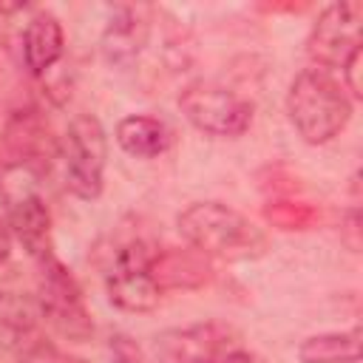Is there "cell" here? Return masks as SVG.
<instances>
[{
	"label": "cell",
	"mask_w": 363,
	"mask_h": 363,
	"mask_svg": "<svg viewBox=\"0 0 363 363\" xmlns=\"http://www.w3.org/2000/svg\"><path fill=\"white\" fill-rule=\"evenodd\" d=\"M182 238L204 258L218 261H255L267 252L269 241L258 224L221 201H196L176 218Z\"/></svg>",
	"instance_id": "6da1fadb"
},
{
	"label": "cell",
	"mask_w": 363,
	"mask_h": 363,
	"mask_svg": "<svg viewBox=\"0 0 363 363\" xmlns=\"http://www.w3.org/2000/svg\"><path fill=\"white\" fill-rule=\"evenodd\" d=\"M286 113L306 145H326L349 125L352 99L326 68H303L286 91Z\"/></svg>",
	"instance_id": "7a4b0ae2"
},
{
	"label": "cell",
	"mask_w": 363,
	"mask_h": 363,
	"mask_svg": "<svg viewBox=\"0 0 363 363\" xmlns=\"http://www.w3.org/2000/svg\"><path fill=\"white\" fill-rule=\"evenodd\" d=\"M159 363H252L244 335L224 320H199L164 329L153 340Z\"/></svg>",
	"instance_id": "3957f363"
},
{
	"label": "cell",
	"mask_w": 363,
	"mask_h": 363,
	"mask_svg": "<svg viewBox=\"0 0 363 363\" xmlns=\"http://www.w3.org/2000/svg\"><path fill=\"white\" fill-rule=\"evenodd\" d=\"M0 199L6 207L9 230L17 235V241L28 250L34 261L54 252L51 247V213L45 204V196L37 184V176L31 167L9 164L0 173Z\"/></svg>",
	"instance_id": "277c9868"
},
{
	"label": "cell",
	"mask_w": 363,
	"mask_h": 363,
	"mask_svg": "<svg viewBox=\"0 0 363 363\" xmlns=\"http://www.w3.org/2000/svg\"><path fill=\"white\" fill-rule=\"evenodd\" d=\"M60 159H62L65 187L82 201L99 199L105 184L108 136L94 113H77L68 122L60 142Z\"/></svg>",
	"instance_id": "5b68a950"
},
{
	"label": "cell",
	"mask_w": 363,
	"mask_h": 363,
	"mask_svg": "<svg viewBox=\"0 0 363 363\" xmlns=\"http://www.w3.org/2000/svg\"><path fill=\"white\" fill-rule=\"evenodd\" d=\"M37 301L43 318L65 337L85 340L94 332L91 312L71 269L51 252L37 261Z\"/></svg>",
	"instance_id": "8992f818"
},
{
	"label": "cell",
	"mask_w": 363,
	"mask_h": 363,
	"mask_svg": "<svg viewBox=\"0 0 363 363\" xmlns=\"http://www.w3.org/2000/svg\"><path fill=\"white\" fill-rule=\"evenodd\" d=\"M179 108L196 130L216 139L241 136L252 122V105L241 94L204 79L190 82L179 94Z\"/></svg>",
	"instance_id": "52a82bcc"
},
{
	"label": "cell",
	"mask_w": 363,
	"mask_h": 363,
	"mask_svg": "<svg viewBox=\"0 0 363 363\" xmlns=\"http://www.w3.org/2000/svg\"><path fill=\"white\" fill-rule=\"evenodd\" d=\"M153 258L156 250L139 238L116 247L105 269V289L113 306L125 312H150L159 306L162 286L153 278Z\"/></svg>",
	"instance_id": "ba28073f"
},
{
	"label": "cell",
	"mask_w": 363,
	"mask_h": 363,
	"mask_svg": "<svg viewBox=\"0 0 363 363\" xmlns=\"http://www.w3.org/2000/svg\"><path fill=\"white\" fill-rule=\"evenodd\" d=\"M360 31H363V3L360 0L332 3L315 20V26L309 31V40H306V51L326 71L329 68H343V62L357 48H363L360 45Z\"/></svg>",
	"instance_id": "9c48e42d"
},
{
	"label": "cell",
	"mask_w": 363,
	"mask_h": 363,
	"mask_svg": "<svg viewBox=\"0 0 363 363\" xmlns=\"http://www.w3.org/2000/svg\"><path fill=\"white\" fill-rule=\"evenodd\" d=\"M150 37L145 6H119L102 31V54L111 65H130Z\"/></svg>",
	"instance_id": "30bf717a"
},
{
	"label": "cell",
	"mask_w": 363,
	"mask_h": 363,
	"mask_svg": "<svg viewBox=\"0 0 363 363\" xmlns=\"http://www.w3.org/2000/svg\"><path fill=\"white\" fill-rule=\"evenodd\" d=\"M65 51V34L51 11H37L23 31V60L34 77L51 71Z\"/></svg>",
	"instance_id": "8fae6325"
},
{
	"label": "cell",
	"mask_w": 363,
	"mask_h": 363,
	"mask_svg": "<svg viewBox=\"0 0 363 363\" xmlns=\"http://www.w3.org/2000/svg\"><path fill=\"white\" fill-rule=\"evenodd\" d=\"M173 142L170 128L147 113H130L116 122V145L136 159H156Z\"/></svg>",
	"instance_id": "7c38bea8"
},
{
	"label": "cell",
	"mask_w": 363,
	"mask_h": 363,
	"mask_svg": "<svg viewBox=\"0 0 363 363\" xmlns=\"http://www.w3.org/2000/svg\"><path fill=\"white\" fill-rule=\"evenodd\" d=\"M301 363H357L360 360V329L312 335L298 346Z\"/></svg>",
	"instance_id": "4fadbf2b"
},
{
	"label": "cell",
	"mask_w": 363,
	"mask_h": 363,
	"mask_svg": "<svg viewBox=\"0 0 363 363\" xmlns=\"http://www.w3.org/2000/svg\"><path fill=\"white\" fill-rule=\"evenodd\" d=\"M111 352H113V357L119 363H145L139 346L130 343L128 337H111Z\"/></svg>",
	"instance_id": "5bb4252c"
},
{
	"label": "cell",
	"mask_w": 363,
	"mask_h": 363,
	"mask_svg": "<svg viewBox=\"0 0 363 363\" xmlns=\"http://www.w3.org/2000/svg\"><path fill=\"white\" fill-rule=\"evenodd\" d=\"M9 255H11V230L9 224L0 221V267L9 261Z\"/></svg>",
	"instance_id": "9a60e30c"
},
{
	"label": "cell",
	"mask_w": 363,
	"mask_h": 363,
	"mask_svg": "<svg viewBox=\"0 0 363 363\" xmlns=\"http://www.w3.org/2000/svg\"><path fill=\"white\" fill-rule=\"evenodd\" d=\"M14 9H17V6H0V14H3V11H14Z\"/></svg>",
	"instance_id": "2e32d148"
}]
</instances>
